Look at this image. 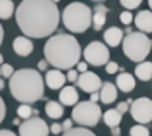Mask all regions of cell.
Instances as JSON below:
<instances>
[{
  "label": "cell",
  "mask_w": 152,
  "mask_h": 136,
  "mask_svg": "<svg viewBox=\"0 0 152 136\" xmlns=\"http://www.w3.org/2000/svg\"><path fill=\"white\" fill-rule=\"evenodd\" d=\"M0 76H2V71H0Z\"/></svg>",
  "instance_id": "cell-47"
},
{
  "label": "cell",
  "mask_w": 152,
  "mask_h": 136,
  "mask_svg": "<svg viewBox=\"0 0 152 136\" xmlns=\"http://www.w3.org/2000/svg\"><path fill=\"white\" fill-rule=\"evenodd\" d=\"M130 136H151V131L142 124H137L130 127Z\"/></svg>",
  "instance_id": "cell-25"
},
{
  "label": "cell",
  "mask_w": 152,
  "mask_h": 136,
  "mask_svg": "<svg viewBox=\"0 0 152 136\" xmlns=\"http://www.w3.org/2000/svg\"><path fill=\"white\" fill-rule=\"evenodd\" d=\"M2 41H4V28H2V24H0V45H2Z\"/></svg>",
  "instance_id": "cell-41"
},
{
  "label": "cell",
  "mask_w": 152,
  "mask_h": 136,
  "mask_svg": "<svg viewBox=\"0 0 152 136\" xmlns=\"http://www.w3.org/2000/svg\"><path fill=\"white\" fill-rule=\"evenodd\" d=\"M86 71H88V64H86V62H78V72L83 74Z\"/></svg>",
  "instance_id": "cell-35"
},
{
  "label": "cell",
  "mask_w": 152,
  "mask_h": 136,
  "mask_svg": "<svg viewBox=\"0 0 152 136\" xmlns=\"http://www.w3.org/2000/svg\"><path fill=\"white\" fill-rule=\"evenodd\" d=\"M119 19H121V22H123V24H126V26H130V24L133 22V14L130 12V10H124V12H121Z\"/></svg>",
  "instance_id": "cell-27"
},
{
  "label": "cell",
  "mask_w": 152,
  "mask_h": 136,
  "mask_svg": "<svg viewBox=\"0 0 152 136\" xmlns=\"http://www.w3.org/2000/svg\"><path fill=\"white\" fill-rule=\"evenodd\" d=\"M105 16L104 12H94V16H92V24H94V29H102L105 24Z\"/></svg>",
  "instance_id": "cell-24"
},
{
  "label": "cell",
  "mask_w": 152,
  "mask_h": 136,
  "mask_svg": "<svg viewBox=\"0 0 152 136\" xmlns=\"http://www.w3.org/2000/svg\"><path fill=\"white\" fill-rule=\"evenodd\" d=\"M43 81H45V85L50 90H62L64 88V83H66V76L62 74V71L52 69V71H47Z\"/></svg>",
  "instance_id": "cell-11"
},
{
  "label": "cell",
  "mask_w": 152,
  "mask_h": 136,
  "mask_svg": "<svg viewBox=\"0 0 152 136\" xmlns=\"http://www.w3.org/2000/svg\"><path fill=\"white\" fill-rule=\"evenodd\" d=\"M119 4H121L126 10H130V9H137V7L142 4V0H119Z\"/></svg>",
  "instance_id": "cell-26"
},
{
  "label": "cell",
  "mask_w": 152,
  "mask_h": 136,
  "mask_svg": "<svg viewBox=\"0 0 152 136\" xmlns=\"http://www.w3.org/2000/svg\"><path fill=\"white\" fill-rule=\"evenodd\" d=\"M78 76H80V74H78L76 69H69L67 74H66V79L67 81H71V83H76V81H78Z\"/></svg>",
  "instance_id": "cell-31"
},
{
  "label": "cell",
  "mask_w": 152,
  "mask_h": 136,
  "mask_svg": "<svg viewBox=\"0 0 152 136\" xmlns=\"http://www.w3.org/2000/svg\"><path fill=\"white\" fill-rule=\"evenodd\" d=\"M121 119H123V114H119L116 109H109V110H105L102 114V121L105 122V126H109V127L119 126Z\"/></svg>",
  "instance_id": "cell-19"
},
{
  "label": "cell",
  "mask_w": 152,
  "mask_h": 136,
  "mask_svg": "<svg viewBox=\"0 0 152 136\" xmlns=\"http://www.w3.org/2000/svg\"><path fill=\"white\" fill-rule=\"evenodd\" d=\"M78 100V91L75 86H64L59 91V103L61 105H76Z\"/></svg>",
  "instance_id": "cell-14"
},
{
  "label": "cell",
  "mask_w": 152,
  "mask_h": 136,
  "mask_svg": "<svg viewBox=\"0 0 152 136\" xmlns=\"http://www.w3.org/2000/svg\"><path fill=\"white\" fill-rule=\"evenodd\" d=\"M124 38V31L123 29H119L118 26H113V28H107L104 33V40L105 43L109 45V47H118Z\"/></svg>",
  "instance_id": "cell-16"
},
{
  "label": "cell",
  "mask_w": 152,
  "mask_h": 136,
  "mask_svg": "<svg viewBox=\"0 0 152 136\" xmlns=\"http://www.w3.org/2000/svg\"><path fill=\"white\" fill-rule=\"evenodd\" d=\"M9 90L12 97L21 103H35L43 98L45 81L35 69H19L14 71L9 79Z\"/></svg>",
  "instance_id": "cell-3"
},
{
  "label": "cell",
  "mask_w": 152,
  "mask_h": 136,
  "mask_svg": "<svg viewBox=\"0 0 152 136\" xmlns=\"http://www.w3.org/2000/svg\"><path fill=\"white\" fill-rule=\"evenodd\" d=\"M0 136H18V135L12 133L10 129H0Z\"/></svg>",
  "instance_id": "cell-36"
},
{
  "label": "cell",
  "mask_w": 152,
  "mask_h": 136,
  "mask_svg": "<svg viewBox=\"0 0 152 136\" xmlns=\"http://www.w3.org/2000/svg\"><path fill=\"white\" fill-rule=\"evenodd\" d=\"M5 112H7V109H5V102H4V98L0 97V124H2V121L5 119Z\"/></svg>",
  "instance_id": "cell-32"
},
{
  "label": "cell",
  "mask_w": 152,
  "mask_h": 136,
  "mask_svg": "<svg viewBox=\"0 0 152 136\" xmlns=\"http://www.w3.org/2000/svg\"><path fill=\"white\" fill-rule=\"evenodd\" d=\"M99 95H100V102L102 103H113L114 100L118 98V88L113 83H102V86L99 90Z\"/></svg>",
  "instance_id": "cell-15"
},
{
  "label": "cell",
  "mask_w": 152,
  "mask_h": 136,
  "mask_svg": "<svg viewBox=\"0 0 152 136\" xmlns=\"http://www.w3.org/2000/svg\"><path fill=\"white\" fill-rule=\"evenodd\" d=\"M71 119H73V122L80 124L81 127H94L102 119V110L97 103H92L90 100L78 102L73 107Z\"/></svg>",
  "instance_id": "cell-6"
},
{
  "label": "cell",
  "mask_w": 152,
  "mask_h": 136,
  "mask_svg": "<svg viewBox=\"0 0 152 136\" xmlns=\"http://www.w3.org/2000/svg\"><path fill=\"white\" fill-rule=\"evenodd\" d=\"M119 71V64H116V62H107L105 64V72L107 74H116Z\"/></svg>",
  "instance_id": "cell-30"
},
{
  "label": "cell",
  "mask_w": 152,
  "mask_h": 136,
  "mask_svg": "<svg viewBox=\"0 0 152 136\" xmlns=\"http://www.w3.org/2000/svg\"><path fill=\"white\" fill-rule=\"evenodd\" d=\"M45 112H47V116L50 119H61L62 114H64V107L59 102L50 100V102H47V105H45Z\"/></svg>",
  "instance_id": "cell-20"
},
{
  "label": "cell",
  "mask_w": 152,
  "mask_h": 136,
  "mask_svg": "<svg viewBox=\"0 0 152 136\" xmlns=\"http://www.w3.org/2000/svg\"><path fill=\"white\" fill-rule=\"evenodd\" d=\"M133 21L135 26L140 29V33H152V10H140Z\"/></svg>",
  "instance_id": "cell-12"
},
{
  "label": "cell",
  "mask_w": 152,
  "mask_h": 136,
  "mask_svg": "<svg viewBox=\"0 0 152 136\" xmlns=\"http://www.w3.org/2000/svg\"><path fill=\"white\" fill-rule=\"evenodd\" d=\"M130 114H132L133 121H137L138 124H149L152 121V100L147 97H140L133 100L130 105Z\"/></svg>",
  "instance_id": "cell-8"
},
{
  "label": "cell",
  "mask_w": 152,
  "mask_h": 136,
  "mask_svg": "<svg viewBox=\"0 0 152 136\" xmlns=\"http://www.w3.org/2000/svg\"><path fill=\"white\" fill-rule=\"evenodd\" d=\"M47 66H48L47 60H40V62H38V69H40V71H45V69H47Z\"/></svg>",
  "instance_id": "cell-38"
},
{
  "label": "cell",
  "mask_w": 152,
  "mask_h": 136,
  "mask_svg": "<svg viewBox=\"0 0 152 136\" xmlns=\"http://www.w3.org/2000/svg\"><path fill=\"white\" fill-rule=\"evenodd\" d=\"M92 2H104V0H92Z\"/></svg>",
  "instance_id": "cell-45"
},
{
  "label": "cell",
  "mask_w": 152,
  "mask_h": 136,
  "mask_svg": "<svg viewBox=\"0 0 152 136\" xmlns=\"http://www.w3.org/2000/svg\"><path fill=\"white\" fill-rule=\"evenodd\" d=\"M0 64H4V57L2 55H0Z\"/></svg>",
  "instance_id": "cell-43"
},
{
  "label": "cell",
  "mask_w": 152,
  "mask_h": 136,
  "mask_svg": "<svg viewBox=\"0 0 152 136\" xmlns=\"http://www.w3.org/2000/svg\"><path fill=\"white\" fill-rule=\"evenodd\" d=\"M83 57H85L86 64H92V66H105L109 62L111 54H109V48L105 47V43H102V41H92L83 50Z\"/></svg>",
  "instance_id": "cell-7"
},
{
  "label": "cell",
  "mask_w": 152,
  "mask_h": 136,
  "mask_svg": "<svg viewBox=\"0 0 152 136\" xmlns=\"http://www.w3.org/2000/svg\"><path fill=\"white\" fill-rule=\"evenodd\" d=\"M50 133H54V135H59V133H62V126H61L59 122H54V124L50 126Z\"/></svg>",
  "instance_id": "cell-33"
},
{
  "label": "cell",
  "mask_w": 152,
  "mask_h": 136,
  "mask_svg": "<svg viewBox=\"0 0 152 136\" xmlns=\"http://www.w3.org/2000/svg\"><path fill=\"white\" fill-rule=\"evenodd\" d=\"M95 12H104V14H107V9H105L104 5H100V4H99V5L95 7Z\"/></svg>",
  "instance_id": "cell-40"
},
{
  "label": "cell",
  "mask_w": 152,
  "mask_h": 136,
  "mask_svg": "<svg viewBox=\"0 0 152 136\" xmlns=\"http://www.w3.org/2000/svg\"><path fill=\"white\" fill-rule=\"evenodd\" d=\"M43 54H45V60L50 66H54V69L69 71V69H75V66H78L83 52L78 40L73 35L59 33L45 41Z\"/></svg>",
  "instance_id": "cell-2"
},
{
  "label": "cell",
  "mask_w": 152,
  "mask_h": 136,
  "mask_svg": "<svg viewBox=\"0 0 152 136\" xmlns=\"http://www.w3.org/2000/svg\"><path fill=\"white\" fill-rule=\"evenodd\" d=\"M92 16L94 14L88 5L81 2H73L62 12V22L71 33H85L92 26Z\"/></svg>",
  "instance_id": "cell-4"
},
{
  "label": "cell",
  "mask_w": 152,
  "mask_h": 136,
  "mask_svg": "<svg viewBox=\"0 0 152 136\" xmlns=\"http://www.w3.org/2000/svg\"><path fill=\"white\" fill-rule=\"evenodd\" d=\"M48 133H50V127L40 117L26 119L19 126V136H48Z\"/></svg>",
  "instance_id": "cell-9"
},
{
  "label": "cell",
  "mask_w": 152,
  "mask_h": 136,
  "mask_svg": "<svg viewBox=\"0 0 152 136\" xmlns=\"http://www.w3.org/2000/svg\"><path fill=\"white\" fill-rule=\"evenodd\" d=\"M12 48L14 52L21 55V57H28L29 54L33 52V41L26 36H18V38L14 40V43H12Z\"/></svg>",
  "instance_id": "cell-13"
},
{
  "label": "cell",
  "mask_w": 152,
  "mask_h": 136,
  "mask_svg": "<svg viewBox=\"0 0 152 136\" xmlns=\"http://www.w3.org/2000/svg\"><path fill=\"white\" fill-rule=\"evenodd\" d=\"M111 133H113L114 136H119V133H121V127H119V126H114V127H111Z\"/></svg>",
  "instance_id": "cell-39"
},
{
  "label": "cell",
  "mask_w": 152,
  "mask_h": 136,
  "mask_svg": "<svg viewBox=\"0 0 152 136\" xmlns=\"http://www.w3.org/2000/svg\"><path fill=\"white\" fill-rule=\"evenodd\" d=\"M135 76L138 79H142V81L152 79V62H149V60L140 62V64L135 67Z\"/></svg>",
  "instance_id": "cell-18"
},
{
  "label": "cell",
  "mask_w": 152,
  "mask_h": 136,
  "mask_svg": "<svg viewBox=\"0 0 152 136\" xmlns=\"http://www.w3.org/2000/svg\"><path fill=\"white\" fill-rule=\"evenodd\" d=\"M62 136H97V135L92 133L88 127H73L69 131H64Z\"/></svg>",
  "instance_id": "cell-23"
},
{
  "label": "cell",
  "mask_w": 152,
  "mask_h": 136,
  "mask_svg": "<svg viewBox=\"0 0 152 136\" xmlns=\"http://www.w3.org/2000/svg\"><path fill=\"white\" fill-rule=\"evenodd\" d=\"M149 7L152 9V0H149Z\"/></svg>",
  "instance_id": "cell-44"
},
{
  "label": "cell",
  "mask_w": 152,
  "mask_h": 136,
  "mask_svg": "<svg viewBox=\"0 0 152 136\" xmlns=\"http://www.w3.org/2000/svg\"><path fill=\"white\" fill-rule=\"evenodd\" d=\"M0 71H2V76L4 78H12V74H14V69L10 64H2L0 66Z\"/></svg>",
  "instance_id": "cell-28"
},
{
  "label": "cell",
  "mask_w": 152,
  "mask_h": 136,
  "mask_svg": "<svg viewBox=\"0 0 152 136\" xmlns=\"http://www.w3.org/2000/svg\"><path fill=\"white\" fill-rule=\"evenodd\" d=\"M133 100H126V102H119L118 105H116V110L119 112V114H124V112H128L130 110V105H132Z\"/></svg>",
  "instance_id": "cell-29"
},
{
  "label": "cell",
  "mask_w": 152,
  "mask_h": 136,
  "mask_svg": "<svg viewBox=\"0 0 152 136\" xmlns=\"http://www.w3.org/2000/svg\"><path fill=\"white\" fill-rule=\"evenodd\" d=\"M152 50V41L151 38L145 35V33H140V31H132L128 36L123 38V52L124 55L133 60V62H143L147 55L151 54Z\"/></svg>",
  "instance_id": "cell-5"
},
{
  "label": "cell",
  "mask_w": 152,
  "mask_h": 136,
  "mask_svg": "<svg viewBox=\"0 0 152 136\" xmlns=\"http://www.w3.org/2000/svg\"><path fill=\"white\" fill-rule=\"evenodd\" d=\"M18 117L19 119H31V117H38V110L37 109H31V105H19L18 107Z\"/></svg>",
  "instance_id": "cell-22"
},
{
  "label": "cell",
  "mask_w": 152,
  "mask_h": 136,
  "mask_svg": "<svg viewBox=\"0 0 152 136\" xmlns=\"http://www.w3.org/2000/svg\"><path fill=\"white\" fill-rule=\"evenodd\" d=\"M52 2H54V4H57V2H61V0H52Z\"/></svg>",
  "instance_id": "cell-46"
},
{
  "label": "cell",
  "mask_w": 152,
  "mask_h": 136,
  "mask_svg": "<svg viewBox=\"0 0 152 136\" xmlns=\"http://www.w3.org/2000/svg\"><path fill=\"white\" fill-rule=\"evenodd\" d=\"M4 86H5V83H4V79L0 78V90H4Z\"/></svg>",
  "instance_id": "cell-42"
},
{
  "label": "cell",
  "mask_w": 152,
  "mask_h": 136,
  "mask_svg": "<svg viewBox=\"0 0 152 136\" xmlns=\"http://www.w3.org/2000/svg\"><path fill=\"white\" fill-rule=\"evenodd\" d=\"M61 14L52 0H23L16 9V22L26 38L50 36L59 26Z\"/></svg>",
  "instance_id": "cell-1"
},
{
  "label": "cell",
  "mask_w": 152,
  "mask_h": 136,
  "mask_svg": "<svg viewBox=\"0 0 152 136\" xmlns=\"http://www.w3.org/2000/svg\"><path fill=\"white\" fill-rule=\"evenodd\" d=\"M61 126H62V131H69V129H73V119H66Z\"/></svg>",
  "instance_id": "cell-34"
},
{
  "label": "cell",
  "mask_w": 152,
  "mask_h": 136,
  "mask_svg": "<svg viewBox=\"0 0 152 136\" xmlns=\"http://www.w3.org/2000/svg\"><path fill=\"white\" fill-rule=\"evenodd\" d=\"M99 100H100V95H99V91H97V93H92V95H90V102H92V103H97Z\"/></svg>",
  "instance_id": "cell-37"
},
{
  "label": "cell",
  "mask_w": 152,
  "mask_h": 136,
  "mask_svg": "<svg viewBox=\"0 0 152 136\" xmlns=\"http://www.w3.org/2000/svg\"><path fill=\"white\" fill-rule=\"evenodd\" d=\"M135 78H133L130 72H121L118 78H116V88H119L123 93H130L135 90Z\"/></svg>",
  "instance_id": "cell-17"
},
{
  "label": "cell",
  "mask_w": 152,
  "mask_h": 136,
  "mask_svg": "<svg viewBox=\"0 0 152 136\" xmlns=\"http://www.w3.org/2000/svg\"><path fill=\"white\" fill-rule=\"evenodd\" d=\"M14 12H16V7L12 0H0V19H9Z\"/></svg>",
  "instance_id": "cell-21"
},
{
  "label": "cell",
  "mask_w": 152,
  "mask_h": 136,
  "mask_svg": "<svg viewBox=\"0 0 152 136\" xmlns=\"http://www.w3.org/2000/svg\"><path fill=\"white\" fill-rule=\"evenodd\" d=\"M78 88H81L83 91H86L88 95H92V93H97L100 86H102V81L100 78L95 74V72H90V71H86L83 74H80L78 76Z\"/></svg>",
  "instance_id": "cell-10"
}]
</instances>
